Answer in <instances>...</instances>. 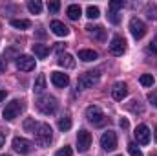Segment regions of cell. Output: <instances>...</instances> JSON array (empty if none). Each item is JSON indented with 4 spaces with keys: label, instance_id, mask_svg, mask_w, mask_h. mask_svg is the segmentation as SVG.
<instances>
[{
    "label": "cell",
    "instance_id": "cell-17",
    "mask_svg": "<svg viewBox=\"0 0 157 156\" xmlns=\"http://www.w3.org/2000/svg\"><path fill=\"white\" fill-rule=\"evenodd\" d=\"M57 63H59L60 66H64V68H75V59H73V55H70V53H60Z\"/></svg>",
    "mask_w": 157,
    "mask_h": 156
},
{
    "label": "cell",
    "instance_id": "cell-42",
    "mask_svg": "<svg viewBox=\"0 0 157 156\" xmlns=\"http://www.w3.org/2000/svg\"><path fill=\"white\" fill-rule=\"evenodd\" d=\"M154 136H155V140H157V127H155V134H154Z\"/></svg>",
    "mask_w": 157,
    "mask_h": 156
},
{
    "label": "cell",
    "instance_id": "cell-37",
    "mask_svg": "<svg viewBox=\"0 0 157 156\" xmlns=\"http://www.w3.org/2000/svg\"><path fill=\"white\" fill-rule=\"evenodd\" d=\"M6 66H7L6 59H4V57H0V74H2V72H6Z\"/></svg>",
    "mask_w": 157,
    "mask_h": 156
},
{
    "label": "cell",
    "instance_id": "cell-7",
    "mask_svg": "<svg viewBox=\"0 0 157 156\" xmlns=\"http://www.w3.org/2000/svg\"><path fill=\"white\" fill-rule=\"evenodd\" d=\"M101 145L104 151H115L117 149V134L113 130H106L101 136Z\"/></svg>",
    "mask_w": 157,
    "mask_h": 156
},
{
    "label": "cell",
    "instance_id": "cell-43",
    "mask_svg": "<svg viewBox=\"0 0 157 156\" xmlns=\"http://www.w3.org/2000/svg\"><path fill=\"white\" fill-rule=\"evenodd\" d=\"M150 156H157V153H152V154H150Z\"/></svg>",
    "mask_w": 157,
    "mask_h": 156
},
{
    "label": "cell",
    "instance_id": "cell-23",
    "mask_svg": "<svg viewBox=\"0 0 157 156\" xmlns=\"http://www.w3.org/2000/svg\"><path fill=\"white\" fill-rule=\"evenodd\" d=\"M28 9H29L33 15H39L40 11H42V2H40V0H29V2H28Z\"/></svg>",
    "mask_w": 157,
    "mask_h": 156
},
{
    "label": "cell",
    "instance_id": "cell-28",
    "mask_svg": "<svg viewBox=\"0 0 157 156\" xmlns=\"http://www.w3.org/2000/svg\"><path fill=\"white\" fill-rule=\"evenodd\" d=\"M59 9H60V2H57V0L48 2V11L49 13H59Z\"/></svg>",
    "mask_w": 157,
    "mask_h": 156
},
{
    "label": "cell",
    "instance_id": "cell-21",
    "mask_svg": "<svg viewBox=\"0 0 157 156\" xmlns=\"http://www.w3.org/2000/svg\"><path fill=\"white\" fill-rule=\"evenodd\" d=\"M44 90H46V76L40 74L39 77L35 79V83H33V92H35V94H40V92H44Z\"/></svg>",
    "mask_w": 157,
    "mask_h": 156
},
{
    "label": "cell",
    "instance_id": "cell-16",
    "mask_svg": "<svg viewBox=\"0 0 157 156\" xmlns=\"http://www.w3.org/2000/svg\"><path fill=\"white\" fill-rule=\"evenodd\" d=\"M86 30H88V33L93 37L95 40H104L106 39V30L102 28V26H86Z\"/></svg>",
    "mask_w": 157,
    "mask_h": 156
},
{
    "label": "cell",
    "instance_id": "cell-26",
    "mask_svg": "<svg viewBox=\"0 0 157 156\" xmlns=\"http://www.w3.org/2000/svg\"><path fill=\"white\" fill-rule=\"evenodd\" d=\"M139 81H141V84H143V86H152L155 79H154V76H150V74H143Z\"/></svg>",
    "mask_w": 157,
    "mask_h": 156
},
{
    "label": "cell",
    "instance_id": "cell-27",
    "mask_svg": "<svg viewBox=\"0 0 157 156\" xmlns=\"http://www.w3.org/2000/svg\"><path fill=\"white\" fill-rule=\"evenodd\" d=\"M146 17L150 18V20H157V6H148L146 7Z\"/></svg>",
    "mask_w": 157,
    "mask_h": 156
},
{
    "label": "cell",
    "instance_id": "cell-8",
    "mask_svg": "<svg viewBox=\"0 0 157 156\" xmlns=\"http://www.w3.org/2000/svg\"><path fill=\"white\" fill-rule=\"evenodd\" d=\"M13 149H15L17 153H20V154H28V153H31L33 143H31L29 140H26V138L17 136V138L13 140Z\"/></svg>",
    "mask_w": 157,
    "mask_h": 156
},
{
    "label": "cell",
    "instance_id": "cell-30",
    "mask_svg": "<svg viewBox=\"0 0 157 156\" xmlns=\"http://www.w3.org/2000/svg\"><path fill=\"white\" fill-rule=\"evenodd\" d=\"M128 151H130V154L132 156H143V153H141V149L132 142V143H128Z\"/></svg>",
    "mask_w": 157,
    "mask_h": 156
},
{
    "label": "cell",
    "instance_id": "cell-1",
    "mask_svg": "<svg viewBox=\"0 0 157 156\" xmlns=\"http://www.w3.org/2000/svg\"><path fill=\"white\" fill-rule=\"evenodd\" d=\"M31 134L35 136V143L40 147H48L53 140V130L48 123H35V129L31 130Z\"/></svg>",
    "mask_w": 157,
    "mask_h": 156
},
{
    "label": "cell",
    "instance_id": "cell-24",
    "mask_svg": "<svg viewBox=\"0 0 157 156\" xmlns=\"http://www.w3.org/2000/svg\"><path fill=\"white\" fill-rule=\"evenodd\" d=\"M59 129H60L62 132H66V130H70V129H71V119H70L68 116L60 117V119H59Z\"/></svg>",
    "mask_w": 157,
    "mask_h": 156
},
{
    "label": "cell",
    "instance_id": "cell-4",
    "mask_svg": "<svg viewBox=\"0 0 157 156\" xmlns=\"http://www.w3.org/2000/svg\"><path fill=\"white\" fill-rule=\"evenodd\" d=\"M86 117H88L90 123H93V125H97V127L104 125V121H106L104 112H102L97 105H90V107L86 109Z\"/></svg>",
    "mask_w": 157,
    "mask_h": 156
},
{
    "label": "cell",
    "instance_id": "cell-19",
    "mask_svg": "<svg viewBox=\"0 0 157 156\" xmlns=\"http://www.w3.org/2000/svg\"><path fill=\"white\" fill-rule=\"evenodd\" d=\"M66 13H68V17H70L71 20H78V17L82 15V9H80L78 4H71V6H68Z\"/></svg>",
    "mask_w": 157,
    "mask_h": 156
},
{
    "label": "cell",
    "instance_id": "cell-14",
    "mask_svg": "<svg viewBox=\"0 0 157 156\" xmlns=\"http://www.w3.org/2000/svg\"><path fill=\"white\" fill-rule=\"evenodd\" d=\"M51 83H53L57 88H66V86L70 84V77H68V74L53 72V74H51Z\"/></svg>",
    "mask_w": 157,
    "mask_h": 156
},
{
    "label": "cell",
    "instance_id": "cell-13",
    "mask_svg": "<svg viewBox=\"0 0 157 156\" xmlns=\"http://www.w3.org/2000/svg\"><path fill=\"white\" fill-rule=\"evenodd\" d=\"M126 96H128V86H126V83H115V84L112 86V97H113L115 101H122Z\"/></svg>",
    "mask_w": 157,
    "mask_h": 156
},
{
    "label": "cell",
    "instance_id": "cell-41",
    "mask_svg": "<svg viewBox=\"0 0 157 156\" xmlns=\"http://www.w3.org/2000/svg\"><path fill=\"white\" fill-rule=\"evenodd\" d=\"M6 99V90H0V101Z\"/></svg>",
    "mask_w": 157,
    "mask_h": 156
},
{
    "label": "cell",
    "instance_id": "cell-15",
    "mask_svg": "<svg viewBox=\"0 0 157 156\" xmlns=\"http://www.w3.org/2000/svg\"><path fill=\"white\" fill-rule=\"evenodd\" d=\"M49 28H51V31H53L57 37H66V35L70 33V28H68L66 24H62L60 20H53V22L49 24Z\"/></svg>",
    "mask_w": 157,
    "mask_h": 156
},
{
    "label": "cell",
    "instance_id": "cell-2",
    "mask_svg": "<svg viewBox=\"0 0 157 156\" xmlns=\"http://www.w3.org/2000/svg\"><path fill=\"white\" fill-rule=\"evenodd\" d=\"M37 109H39L44 116H51V114L57 112L59 103H57V99L53 96H42V97L37 99Z\"/></svg>",
    "mask_w": 157,
    "mask_h": 156
},
{
    "label": "cell",
    "instance_id": "cell-38",
    "mask_svg": "<svg viewBox=\"0 0 157 156\" xmlns=\"http://www.w3.org/2000/svg\"><path fill=\"white\" fill-rule=\"evenodd\" d=\"M119 125H121L122 129H128V127H130V123H128V119H121V121H119Z\"/></svg>",
    "mask_w": 157,
    "mask_h": 156
},
{
    "label": "cell",
    "instance_id": "cell-3",
    "mask_svg": "<svg viewBox=\"0 0 157 156\" xmlns=\"http://www.w3.org/2000/svg\"><path fill=\"white\" fill-rule=\"evenodd\" d=\"M101 79V70H90L86 74H82L77 81V86L80 90H86V88H93Z\"/></svg>",
    "mask_w": 157,
    "mask_h": 156
},
{
    "label": "cell",
    "instance_id": "cell-32",
    "mask_svg": "<svg viewBox=\"0 0 157 156\" xmlns=\"http://www.w3.org/2000/svg\"><path fill=\"white\" fill-rule=\"evenodd\" d=\"M108 18H110L112 24H119V22H121V17H119L117 11H110V13H108Z\"/></svg>",
    "mask_w": 157,
    "mask_h": 156
},
{
    "label": "cell",
    "instance_id": "cell-34",
    "mask_svg": "<svg viewBox=\"0 0 157 156\" xmlns=\"http://www.w3.org/2000/svg\"><path fill=\"white\" fill-rule=\"evenodd\" d=\"M148 101H150L154 107H157V90H154V92L148 94Z\"/></svg>",
    "mask_w": 157,
    "mask_h": 156
},
{
    "label": "cell",
    "instance_id": "cell-33",
    "mask_svg": "<svg viewBox=\"0 0 157 156\" xmlns=\"http://www.w3.org/2000/svg\"><path fill=\"white\" fill-rule=\"evenodd\" d=\"M121 7H124V2L122 0H117V2H110V11H117Z\"/></svg>",
    "mask_w": 157,
    "mask_h": 156
},
{
    "label": "cell",
    "instance_id": "cell-36",
    "mask_svg": "<svg viewBox=\"0 0 157 156\" xmlns=\"http://www.w3.org/2000/svg\"><path fill=\"white\" fill-rule=\"evenodd\" d=\"M148 51H150V53H157V40L150 42V46H148Z\"/></svg>",
    "mask_w": 157,
    "mask_h": 156
},
{
    "label": "cell",
    "instance_id": "cell-6",
    "mask_svg": "<svg viewBox=\"0 0 157 156\" xmlns=\"http://www.w3.org/2000/svg\"><path fill=\"white\" fill-rule=\"evenodd\" d=\"M130 33L133 35V39H143L144 35H146V26H144V22L141 20V18H137V17H133L132 20H130Z\"/></svg>",
    "mask_w": 157,
    "mask_h": 156
},
{
    "label": "cell",
    "instance_id": "cell-12",
    "mask_svg": "<svg viewBox=\"0 0 157 156\" xmlns=\"http://www.w3.org/2000/svg\"><path fill=\"white\" fill-rule=\"evenodd\" d=\"M17 66L22 72H31L35 68V59L29 57V55H18L17 57Z\"/></svg>",
    "mask_w": 157,
    "mask_h": 156
},
{
    "label": "cell",
    "instance_id": "cell-10",
    "mask_svg": "<svg viewBox=\"0 0 157 156\" xmlns=\"http://www.w3.org/2000/svg\"><path fill=\"white\" fill-rule=\"evenodd\" d=\"M110 51L113 53V55H122L124 51H126V40L124 37H121V35H115L112 42H110Z\"/></svg>",
    "mask_w": 157,
    "mask_h": 156
},
{
    "label": "cell",
    "instance_id": "cell-9",
    "mask_svg": "<svg viewBox=\"0 0 157 156\" xmlns=\"http://www.w3.org/2000/svg\"><path fill=\"white\" fill-rule=\"evenodd\" d=\"M90 145H91V134L88 132V130H78L77 134V149L80 153H86L88 149H90Z\"/></svg>",
    "mask_w": 157,
    "mask_h": 156
},
{
    "label": "cell",
    "instance_id": "cell-11",
    "mask_svg": "<svg viewBox=\"0 0 157 156\" xmlns=\"http://www.w3.org/2000/svg\"><path fill=\"white\" fill-rule=\"evenodd\" d=\"M133 134H135L137 143H141V145H148L150 143V129L146 125H137Z\"/></svg>",
    "mask_w": 157,
    "mask_h": 156
},
{
    "label": "cell",
    "instance_id": "cell-5",
    "mask_svg": "<svg viewBox=\"0 0 157 156\" xmlns=\"http://www.w3.org/2000/svg\"><path fill=\"white\" fill-rule=\"evenodd\" d=\"M22 101H18V99H15V101H11V103H7L6 105V109H4V119H7V121H13V119H17L18 114L22 112Z\"/></svg>",
    "mask_w": 157,
    "mask_h": 156
},
{
    "label": "cell",
    "instance_id": "cell-35",
    "mask_svg": "<svg viewBox=\"0 0 157 156\" xmlns=\"http://www.w3.org/2000/svg\"><path fill=\"white\" fill-rule=\"evenodd\" d=\"M24 129H26V130H33V129H35V121H33V119H26Z\"/></svg>",
    "mask_w": 157,
    "mask_h": 156
},
{
    "label": "cell",
    "instance_id": "cell-31",
    "mask_svg": "<svg viewBox=\"0 0 157 156\" xmlns=\"http://www.w3.org/2000/svg\"><path fill=\"white\" fill-rule=\"evenodd\" d=\"M73 154V151H71V147H62V149H59L57 153H55V156H71Z\"/></svg>",
    "mask_w": 157,
    "mask_h": 156
},
{
    "label": "cell",
    "instance_id": "cell-29",
    "mask_svg": "<svg viewBox=\"0 0 157 156\" xmlns=\"http://www.w3.org/2000/svg\"><path fill=\"white\" fill-rule=\"evenodd\" d=\"M128 109H130L132 112H139V114L143 112V107L139 105V101H137V99H133V101H130V105H128Z\"/></svg>",
    "mask_w": 157,
    "mask_h": 156
},
{
    "label": "cell",
    "instance_id": "cell-18",
    "mask_svg": "<svg viewBox=\"0 0 157 156\" xmlns=\"http://www.w3.org/2000/svg\"><path fill=\"white\" fill-rule=\"evenodd\" d=\"M99 55H97V51H93V50H80L78 51V59L80 61H84V63H91V61H95Z\"/></svg>",
    "mask_w": 157,
    "mask_h": 156
},
{
    "label": "cell",
    "instance_id": "cell-25",
    "mask_svg": "<svg viewBox=\"0 0 157 156\" xmlns=\"http://www.w3.org/2000/svg\"><path fill=\"white\" fill-rule=\"evenodd\" d=\"M99 15H101V11H99L97 6H88V9H86V17L88 18H97Z\"/></svg>",
    "mask_w": 157,
    "mask_h": 156
},
{
    "label": "cell",
    "instance_id": "cell-40",
    "mask_svg": "<svg viewBox=\"0 0 157 156\" xmlns=\"http://www.w3.org/2000/svg\"><path fill=\"white\" fill-rule=\"evenodd\" d=\"M37 35H39V37H46V33L42 31V28H39V31H37Z\"/></svg>",
    "mask_w": 157,
    "mask_h": 156
},
{
    "label": "cell",
    "instance_id": "cell-20",
    "mask_svg": "<svg viewBox=\"0 0 157 156\" xmlns=\"http://www.w3.org/2000/svg\"><path fill=\"white\" fill-rule=\"evenodd\" d=\"M33 53L39 57V59H46L48 53H49V48L46 44H33Z\"/></svg>",
    "mask_w": 157,
    "mask_h": 156
},
{
    "label": "cell",
    "instance_id": "cell-22",
    "mask_svg": "<svg viewBox=\"0 0 157 156\" xmlns=\"http://www.w3.org/2000/svg\"><path fill=\"white\" fill-rule=\"evenodd\" d=\"M11 26L17 28V30H28V28H31V22L26 20V18H13L11 20Z\"/></svg>",
    "mask_w": 157,
    "mask_h": 156
},
{
    "label": "cell",
    "instance_id": "cell-44",
    "mask_svg": "<svg viewBox=\"0 0 157 156\" xmlns=\"http://www.w3.org/2000/svg\"><path fill=\"white\" fill-rule=\"evenodd\" d=\"M4 156H9V154H4Z\"/></svg>",
    "mask_w": 157,
    "mask_h": 156
},
{
    "label": "cell",
    "instance_id": "cell-39",
    "mask_svg": "<svg viewBox=\"0 0 157 156\" xmlns=\"http://www.w3.org/2000/svg\"><path fill=\"white\" fill-rule=\"evenodd\" d=\"M4 142H6V136H4V134H2V132H0V147H2V145H4Z\"/></svg>",
    "mask_w": 157,
    "mask_h": 156
}]
</instances>
